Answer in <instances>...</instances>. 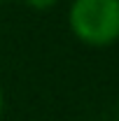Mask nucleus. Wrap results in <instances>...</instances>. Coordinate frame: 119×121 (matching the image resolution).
I'll list each match as a JSON object with an SVG mask.
<instances>
[{"label":"nucleus","mask_w":119,"mask_h":121,"mask_svg":"<svg viewBox=\"0 0 119 121\" xmlns=\"http://www.w3.org/2000/svg\"><path fill=\"white\" fill-rule=\"evenodd\" d=\"M68 28L87 47H112L119 42V0H73Z\"/></svg>","instance_id":"nucleus-1"},{"label":"nucleus","mask_w":119,"mask_h":121,"mask_svg":"<svg viewBox=\"0 0 119 121\" xmlns=\"http://www.w3.org/2000/svg\"><path fill=\"white\" fill-rule=\"evenodd\" d=\"M23 2L28 5L30 9H35V12H47V9H51V7L59 5V0H23Z\"/></svg>","instance_id":"nucleus-2"},{"label":"nucleus","mask_w":119,"mask_h":121,"mask_svg":"<svg viewBox=\"0 0 119 121\" xmlns=\"http://www.w3.org/2000/svg\"><path fill=\"white\" fill-rule=\"evenodd\" d=\"M2 114H5V91L0 86V119H2Z\"/></svg>","instance_id":"nucleus-3"},{"label":"nucleus","mask_w":119,"mask_h":121,"mask_svg":"<svg viewBox=\"0 0 119 121\" xmlns=\"http://www.w3.org/2000/svg\"><path fill=\"white\" fill-rule=\"evenodd\" d=\"M0 2H9V0H0Z\"/></svg>","instance_id":"nucleus-4"},{"label":"nucleus","mask_w":119,"mask_h":121,"mask_svg":"<svg viewBox=\"0 0 119 121\" xmlns=\"http://www.w3.org/2000/svg\"><path fill=\"white\" fill-rule=\"evenodd\" d=\"M117 114H119V109H117Z\"/></svg>","instance_id":"nucleus-5"}]
</instances>
